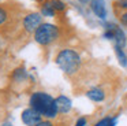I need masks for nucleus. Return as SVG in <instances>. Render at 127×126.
<instances>
[{
	"mask_svg": "<svg viewBox=\"0 0 127 126\" xmlns=\"http://www.w3.org/2000/svg\"><path fill=\"white\" fill-rule=\"evenodd\" d=\"M90 10L93 11V14L96 16H98L100 19H105L107 16V7H105L104 0H90Z\"/></svg>",
	"mask_w": 127,
	"mask_h": 126,
	"instance_id": "0eeeda50",
	"label": "nucleus"
},
{
	"mask_svg": "<svg viewBox=\"0 0 127 126\" xmlns=\"http://www.w3.org/2000/svg\"><path fill=\"white\" fill-rule=\"evenodd\" d=\"M56 64L66 74L71 75L78 71L81 66V58L74 49H62L56 56Z\"/></svg>",
	"mask_w": 127,
	"mask_h": 126,
	"instance_id": "f03ea898",
	"label": "nucleus"
},
{
	"mask_svg": "<svg viewBox=\"0 0 127 126\" xmlns=\"http://www.w3.org/2000/svg\"><path fill=\"white\" fill-rule=\"evenodd\" d=\"M79 3H82V4H88V3H90V0H78Z\"/></svg>",
	"mask_w": 127,
	"mask_h": 126,
	"instance_id": "6ab92c4d",
	"label": "nucleus"
},
{
	"mask_svg": "<svg viewBox=\"0 0 127 126\" xmlns=\"http://www.w3.org/2000/svg\"><path fill=\"white\" fill-rule=\"evenodd\" d=\"M55 8L52 7V4H51V0H48V1H44L41 5V14L44 16H53L55 15Z\"/></svg>",
	"mask_w": 127,
	"mask_h": 126,
	"instance_id": "9d476101",
	"label": "nucleus"
},
{
	"mask_svg": "<svg viewBox=\"0 0 127 126\" xmlns=\"http://www.w3.org/2000/svg\"><path fill=\"white\" fill-rule=\"evenodd\" d=\"M116 125V118L115 117H105L100 119L98 122L94 123V126H115Z\"/></svg>",
	"mask_w": 127,
	"mask_h": 126,
	"instance_id": "f8f14e48",
	"label": "nucleus"
},
{
	"mask_svg": "<svg viewBox=\"0 0 127 126\" xmlns=\"http://www.w3.org/2000/svg\"><path fill=\"white\" fill-rule=\"evenodd\" d=\"M7 18H8V14H7V11L4 10L3 7H0V25H3L4 22L7 21Z\"/></svg>",
	"mask_w": 127,
	"mask_h": 126,
	"instance_id": "4468645a",
	"label": "nucleus"
},
{
	"mask_svg": "<svg viewBox=\"0 0 127 126\" xmlns=\"http://www.w3.org/2000/svg\"><path fill=\"white\" fill-rule=\"evenodd\" d=\"M105 27L107 29H111L113 32V45L116 47H120V48H124L126 47V43H127V38H126V34L115 23H105Z\"/></svg>",
	"mask_w": 127,
	"mask_h": 126,
	"instance_id": "20e7f679",
	"label": "nucleus"
},
{
	"mask_svg": "<svg viewBox=\"0 0 127 126\" xmlns=\"http://www.w3.org/2000/svg\"><path fill=\"white\" fill-rule=\"evenodd\" d=\"M29 104L33 110H36L41 117L45 118H55L59 114L58 108H56L55 99L52 96H49L45 92H34L30 96Z\"/></svg>",
	"mask_w": 127,
	"mask_h": 126,
	"instance_id": "f257e3e1",
	"label": "nucleus"
},
{
	"mask_svg": "<svg viewBox=\"0 0 127 126\" xmlns=\"http://www.w3.org/2000/svg\"><path fill=\"white\" fill-rule=\"evenodd\" d=\"M41 121H42L41 119V115H40L36 110L32 108V107H30V108L23 110V112H22V122L25 123V125L36 126L37 123H40Z\"/></svg>",
	"mask_w": 127,
	"mask_h": 126,
	"instance_id": "423d86ee",
	"label": "nucleus"
},
{
	"mask_svg": "<svg viewBox=\"0 0 127 126\" xmlns=\"http://www.w3.org/2000/svg\"><path fill=\"white\" fill-rule=\"evenodd\" d=\"M59 37V27L52 23H41L34 32V41L40 45H48Z\"/></svg>",
	"mask_w": 127,
	"mask_h": 126,
	"instance_id": "7ed1b4c3",
	"label": "nucleus"
},
{
	"mask_svg": "<svg viewBox=\"0 0 127 126\" xmlns=\"http://www.w3.org/2000/svg\"><path fill=\"white\" fill-rule=\"evenodd\" d=\"M113 49H115V54H116V58H118L119 63H120L122 66H127V56H126V54H124L123 48L113 45Z\"/></svg>",
	"mask_w": 127,
	"mask_h": 126,
	"instance_id": "9b49d317",
	"label": "nucleus"
},
{
	"mask_svg": "<svg viewBox=\"0 0 127 126\" xmlns=\"http://www.w3.org/2000/svg\"><path fill=\"white\" fill-rule=\"evenodd\" d=\"M55 103H56V108H58L59 114H67V112L71 110V100L66 96H59V97L55 99Z\"/></svg>",
	"mask_w": 127,
	"mask_h": 126,
	"instance_id": "6e6552de",
	"label": "nucleus"
},
{
	"mask_svg": "<svg viewBox=\"0 0 127 126\" xmlns=\"http://www.w3.org/2000/svg\"><path fill=\"white\" fill-rule=\"evenodd\" d=\"M88 125V119H86L85 117H81L77 119V122H75V126H86Z\"/></svg>",
	"mask_w": 127,
	"mask_h": 126,
	"instance_id": "2eb2a0df",
	"label": "nucleus"
},
{
	"mask_svg": "<svg viewBox=\"0 0 127 126\" xmlns=\"http://www.w3.org/2000/svg\"><path fill=\"white\" fill-rule=\"evenodd\" d=\"M116 5L123 8V10H127V0H118V1H116Z\"/></svg>",
	"mask_w": 127,
	"mask_h": 126,
	"instance_id": "dca6fc26",
	"label": "nucleus"
},
{
	"mask_svg": "<svg viewBox=\"0 0 127 126\" xmlns=\"http://www.w3.org/2000/svg\"><path fill=\"white\" fill-rule=\"evenodd\" d=\"M40 25H41V14H38V12L28 14V15L23 18V27H25V30L29 33L36 32Z\"/></svg>",
	"mask_w": 127,
	"mask_h": 126,
	"instance_id": "39448f33",
	"label": "nucleus"
},
{
	"mask_svg": "<svg viewBox=\"0 0 127 126\" xmlns=\"http://www.w3.org/2000/svg\"><path fill=\"white\" fill-rule=\"evenodd\" d=\"M51 4L55 8V11H59V12L66 10V3H63L62 0H51Z\"/></svg>",
	"mask_w": 127,
	"mask_h": 126,
	"instance_id": "ddd939ff",
	"label": "nucleus"
},
{
	"mask_svg": "<svg viewBox=\"0 0 127 126\" xmlns=\"http://www.w3.org/2000/svg\"><path fill=\"white\" fill-rule=\"evenodd\" d=\"M86 96H88L90 100H93V101H102V100L105 99L104 90H102L101 88H98V86L89 89L88 92H86Z\"/></svg>",
	"mask_w": 127,
	"mask_h": 126,
	"instance_id": "1a4fd4ad",
	"label": "nucleus"
},
{
	"mask_svg": "<svg viewBox=\"0 0 127 126\" xmlns=\"http://www.w3.org/2000/svg\"><path fill=\"white\" fill-rule=\"evenodd\" d=\"M36 126H55L51 121H41L40 123H37Z\"/></svg>",
	"mask_w": 127,
	"mask_h": 126,
	"instance_id": "a211bd4d",
	"label": "nucleus"
},
{
	"mask_svg": "<svg viewBox=\"0 0 127 126\" xmlns=\"http://www.w3.org/2000/svg\"><path fill=\"white\" fill-rule=\"evenodd\" d=\"M120 23L124 25V26H127V11L120 15Z\"/></svg>",
	"mask_w": 127,
	"mask_h": 126,
	"instance_id": "f3484780",
	"label": "nucleus"
},
{
	"mask_svg": "<svg viewBox=\"0 0 127 126\" xmlns=\"http://www.w3.org/2000/svg\"><path fill=\"white\" fill-rule=\"evenodd\" d=\"M3 126H12V125L10 122H6V123H3Z\"/></svg>",
	"mask_w": 127,
	"mask_h": 126,
	"instance_id": "aec40b11",
	"label": "nucleus"
}]
</instances>
